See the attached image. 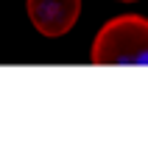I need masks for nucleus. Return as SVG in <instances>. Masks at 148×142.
Returning <instances> with one entry per match:
<instances>
[{"mask_svg":"<svg viewBox=\"0 0 148 142\" xmlns=\"http://www.w3.org/2000/svg\"><path fill=\"white\" fill-rule=\"evenodd\" d=\"M120 3H134V0H120Z\"/></svg>","mask_w":148,"mask_h":142,"instance_id":"7ed1b4c3","label":"nucleus"},{"mask_svg":"<svg viewBox=\"0 0 148 142\" xmlns=\"http://www.w3.org/2000/svg\"><path fill=\"white\" fill-rule=\"evenodd\" d=\"M92 64H148V17H112L92 39Z\"/></svg>","mask_w":148,"mask_h":142,"instance_id":"f257e3e1","label":"nucleus"},{"mask_svg":"<svg viewBox=\"0 0 148 142\" xmlns=\"http://www.w3.org/2000/svg\"><path fill=\"white\" fill-rule=\"evenodd\" d=\"M31 25L42 36L56 39L64 36L81 14V0H25Z\"/></svg>","mask_w":148,"mask_h":142,"instance_id":"f03ea898","label":"nucleus"}]
</instances>
